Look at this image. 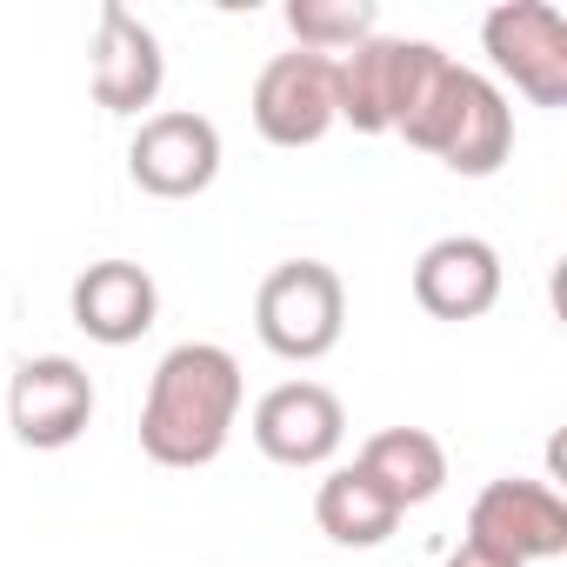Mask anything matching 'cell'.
<instances>
[{
	"label": "cell",
	"mask_w": 567,
	"mask_h": 567,
	"mask_svg": "<svg viewBox=\"0 0 567 567\" xmlns=\"http://www.w3.org/2000/svg\"><path fill=\"white\" fill-rule=\"evenodd\" d=\"M254 127L274 147H308L334 127V61L328 54H280L254 81Z\"/></svg>",
	"instance_id": "7"
},
{
	"label": "cell",
	"mask_w": 567,
	"mask_h": 567,
	"mask_svg": "<svg viewBox=\"0 0 567 567\" xmlns=\"http://www.w3.org/2000/svg\"><path fill=\"white\" fill-rule=\"evenodd\" d=\"M154 308H161L154 274L134 267V260H101L74 280V321H81V334H94L107 348L141 341L154 328Z\"/></svg>",
	"instance_id": "13"
},
{
	"label": "cell",
	"mask_w": 567,
	"mask_h": 567,
	"mask_svg": "<svg viewBox=\"0 0 567 567\" xmlns=\"http://www.w3.org/2000/svg\"><path fill=\"white\" fill-rule=\"evenodd\" d=\"M494 295H501V260L474 234H447L414 260V301L434 321H474L494 308Z\"/></svg>",
	"instance_id": "11"
},
{
	"label": "cell",
	"mask_w": 567,
	"mask_h": 567,
	"mask_svg": "<svg viewBox=\"0 0 567 567\" xmlns=\"http://www.w3.org/2000/svg\"><path fill=\"white\" fill-rule=\"evenodd\" d=\"M487 54L540 107L567 101V21H560V8H547V0H507V8H494L487 14Z\"/></svg>",
	"instance_id": "6"
},
{
	"label": "cell",
	"mask_w": 567,
	"mask_h": 567,
	"mask_svg": "<svg viewBox=\"0 0 567 567\" xmlns=\"http://www.w3.org/2000/svg\"><path fill=\"white\" fill-rule=\"evenodd\" d=\"M154 94H161V41L141 14L107 0L101 34H94V101L107 114H141Z\"/></svg>",
	"instance_id": "12"
},
{
	"label": "cell",
	"mask_w": 567,
	"mask_h": 567,
	"mask_svg": "<svg viewBox=\"0 0 567 567\" xmlns=\"http://www.w3.org/2000/svg\"><path fill=\"white\" fill-rule=\"evenodd\" d=\"M441 61L447 54L427 41H361L348 61H334V114H348L361 134H388L421 101Z\"/></svg>",
	"instance_id": "4"
},
{
	"label": "cell",
	"mask_w": 567,
	"mask_h": 567,
	"mask_svg": "<svg viewBox=\"0 0 567 567\" xmlns=\"http://www.w3.org/2000/svg\"><path fill=\"white\" fill-rule=\"evenodd\" d=\"M447 567H520V560H501V554H487V547H474V540H461V554H454Z\"/></svg>",
	"instance_id": "17"
},
{
	"label": "cell",
	"mask_w": 567,
	"mask_h": 567,
	"mask_svg": "<svg viewBox=\"0 0 567 567\" xmlns=\"http://www.w3.org/2000/svg\"><path fill=\"white\" fill-rule=\"evenodd\" d=\"M315 514H321V527H328L341 547H381V540L394 534V520H401V501H394L381 481H368L361 467H341V474L321 481Z\"/></svg>",
	"instance_id": "15"
},
{
	"label": "cell",
	"mask_w": 567,
	"mask_h": 567,
	"mask_svg": "<svg viewBox=\"0 0 567 567\" xmlns=\"http://www.w3.org/2000/svg\"><path fill=\"white\" fill-rule=\"evenodd\" d=\"M348 321V295H341V274L321 260H280L260 295H254V328L274 354L288 361H321L341 341Z\"/></svg>",
	"instance_id": "3"
},
{
	"label": "cell",
	"mask_w": 567,
	"mask_h": 567,
	"mask_svg": "<svg viewBox=\"0 0 567 567\" xmlns=\"http://www.w3.org/2000/svg\"><path fill=\"white\" fill-rule=\"evenodd\" d=\"M341 434H348V414H341V401L321 381H288V388H274L254 408V441L280 467H315V461H328L341 447Z\"/></svg>",
	"instance_id": "10"
},
{
	"label": "cell",
	"mask_w": 567,
	"mask_h": 567,
	"mask_svg": "<svg viewBox=\"0 0 567 567\" xmlns=\"http://www.w3.org/2000/svg\"><path fill=\"white\" fill-rule=\"evenodd\" d=\"M354 467H361L368 481H381L401 507L434 501L441 481H447V454H441V441H434L427 427H388V434H374Z\"/></svg>",
	"instance_id": "14"
},
{
	"label": "cell",
	"mask_w": 567,
	"mask_h": 567,
	"mask_svg": "<svg viewBox=\"0 0 567 567\" xmlns=\"http://www.w3.org/2000/svg\"><path fill=\"white\" fill-rule=\"evenodd\" d=\"M401 134L427 154H441L454 174H494L514 147V121H507V101L474 74V68H454L441 61L421 87V101L401 114Z\"/></svg>",
	"instance_id": "2"
},
{
	"label": "cell",
	"mask_w": 567,
	"mask_h": 567,
	"mask_svg": "<svg viewBox=\"0 0 567 567\" xmlns=\"http://www.w3.org/2000/svg\"><path fill=\"white\" fill-rule=\"evenodd\" d=\"M240 414V368L227 348L187 341L154 368L147 408H141V447L161 467H200L227 447V427Z\"/></svg>",
	"instance_id": "1"
},
{
	"label": "cell",
	"mask_w": 567,
	"mask_h": 567,
	"mask_svg": "<svg viewBox=\"0 0 567 567\" xmlns=\"http://www.w3.org/2000/svg\"><path fill=\"white\" fill-rule=\"evenodd\" d=\"M288 28L301 34L308 54L361 48V41L374 34V0H295V8H288Z\"/></svg>",
	"instance_id": "16"
},
{
	"label": "cell",
	"mask_w": 567,
	"mask_h": 567,
	"mask_svg": "<svg viewBox=\"0 0 567 567\" xmlns=\"http://www.w3.org/2000/svg\"><path fill=\"white\" fill-rule=\"evenodd\" d=\"M467 540L527 567V560L567 554V507L540 481H487L474 514H467Z\"/></svg>",
	"instance_id": "5"
},
{
	"label": "cell",
	"mask_w": 567,
	"mask_h": 567,
	"mask_svg": "<svg viewBox=\"0 0 567 567\" xmlns=\"http://www.w3.org/2000/svg\"><path fill=\"white\" fill-rule=\"evenodd\" d=\"M8 421L28 447H68L81 441V427L94 421V381L81 361L68 354H41L14 374L8 388Z\"/></svg>",
	"instance_id": "8"
},
{
	"label": "cell",
	"mask_w": 567,
	"mask_h": 567,
	"mask_svg": "<svg viewBox=\"0 0 567 567\" xmlns=\"http://www.w3.org/2000/svg\"><path fill=\"white\" fill-rule=\"evenodd\" d=\"M127 167L147 194L187 200L220 174V134L207 114H154V121H141V134L127 147Z\"/></svg>",
	"instance_id": "9"
}]
</instances>
